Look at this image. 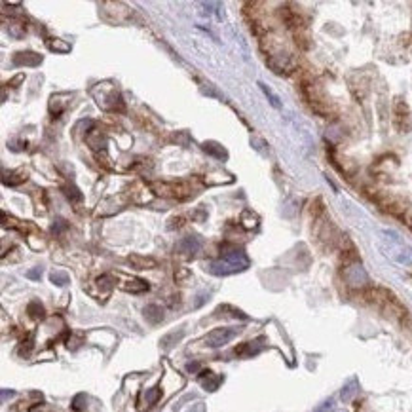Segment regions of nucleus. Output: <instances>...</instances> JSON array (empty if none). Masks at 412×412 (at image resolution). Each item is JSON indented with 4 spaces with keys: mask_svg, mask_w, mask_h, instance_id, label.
I'll list each match as a JSON object with an SVG mask.
<instances>
[{
    "mask_svg": "<svg viewBox=\"0 0 412 412\" xmlns=\"http://www.w3.org/2000/svg\"><path fill=\"white\" fill-rule=\"evenodd\" d=\"M145 317L150 321V323H160L163 319V311L160 306H156V304H148L147 308H145Z\"/></svg>",
    "mask_w": 412,
    "mask_h": 412,
    "instance_id": "obj_11",
    "label": "nucleus"
},
{
    "mask_svg": "<svg viewBox=\"0 0 412 412\" xmlns=\"http://www.w3.org/2000/svg\"><path fill=\"white\" fill-rule=\"evenodd\" d=\"M48 48H50L52 52H59V54H67V52H70L69 44H67V42H63V40H59V38L48 40Z\"/></svg>",
    "mask_w": 412,
    "mask_h": 412,
    "instance_id": "obj_14",
    "label": "nucleus"
},
{
    "mask_svg": "<svg viewBox=\"0 0 412 412\" xmlns=\"http://www.w3.org/2000/svg\"><path fill=\"white\" fill-rule=\"evenodd\" d=\"M97 89H101V95H97V94H94V95L97 97L99 107H103L105 110H116V109L122 110V97H120V94H118V91L109 89V91L105 94V87H103V86H99Z\"/></svg>",
    "mask_w": 412,
    "mask_h": 412,
    "instance_id": "obj_2",
    "label": "nucleus"
},
{
    "mask_svg": "<svg viewBox=\"0 0 412 412\" xmlns=\"http://www.w3.org/2000/svg\"><path fill=\"white\" fill-rule=\"evenodd\" d=\"M14 63L21 67H38L42 63V55L32 54V52H21V54L14 55Z\"/></svg>",
    "mask_w": 412,
    "mask_h": 412,
    "instance_id": "obj_7",
    "label": "nucleus"
},
{
    "mask_svg": "<svg viewBox=\"0 0 412 412\" xmlns=\"http://www.w3.org/2000/svg\"><path fill=\"white\" fill-rule=\"evenodd\" d=\"M258 86H260V89L264 91V95H266V97H268V99H270V103H272L273 107H276V109H280V99H278V95L273 94V91H272V89H270V87H268V86H264L262 82H260Z\"/></svg>",
    "mask_w": 412,
    "mask_h": 412,
    "instance_id": "obj_17",
    "label": "nucleus"
},
{
    "mask_svg": "<svg viewBox=\"0 0 412 412\" xmlns=\"http://www.w3.org/2000/svg\"><path fill=\"white\" fill-rule=\"evenodd\" d=\"M65 196L69 198L70 202H80V200H82V194H80V192H78V188L72 187V185L65 188Z\"/></svg>",
    "mask_w": 412,
    "mask_h": 412,
    "instance_id": "obj_19",
    "label": "nucleus"
},
{
    "mask_svg": "<svg viewBox=\"0 0 412 412\" xmlns=\"http://www.w3.org/2000/svg\"><path fill=\"white\" fill-rule=\"evenodd\" d=\"M8 32L12 34V36H16V38H19V36H23V27L17 23H12L8 27Z\"/></svg>",
    "mask_w": 412,
    "mask_h": 412,
    "instance_id": "obj_20",
    "label": "nucleus"
},
{
    "mask_svg": "<svg viewBox=\"0 0 412 412\" xmlns=\"http://www.w3.org/2000/svg\"><path fill=\"white\" fill-rule=\"evenodd\" d=\"M40 273H42V272H40V270H31V272L27 273V278H31V280H38V278H40Z\"/></svg>",
    "mask_w": 412,
    "mask_h": 412,
    "instance_id": "obj_25",
    "label": "nucleus"
},
{
    "mask_svg": "<svg viewBox=\"0 0 412 412\" xmlns=\"http://www.w3.org/2000/svg\"><path fill=\"white\" fill-rule=\"evenodd\" d=\"M188 412H205V406H203L202 403H198V404H194Z\"/></svg>",
    "mask_w": 412,
    "mask_h": 412,
    "instance_id": "obj_24",
    "label": "nucleus"
},
{
    "mask_svg": "<svg viewBox=\"0 0 412 412\" xmlns=\"http://www.w3.org/2000/svg\"><path fill=\"white\" fill-rule=\"evenodd\" d=\"M218 384H220V378L218 376H215L213 373H202V386L207 391H215V389L218 388Z\"/></svg>",
    "mask_w": 412,
    "mask_h": 412,
    "instance_id": "obj_13",
    "label": "nucleus"
},
{
    "mask_svg": "<svg viewBox=\"0 0 412 412\" xmlns=\"http://www.w3.org/2000/svg\"><path fill=\"white\" fill-rule=\"evenodd\" d=\"M160 397V389L158 388H152L150 391H147V403H156V399Z\"/></svg>",
    "mask_w": 412,
    "mask_h": 412,
    "instance_id": "obj_21",
    "label": "nucleus"
},
{
    "mask_svg": "<svg viewBox=\"0 0 412 412\" xmlns=\"http://www.w3.org/2000/svg\"><path fill=\"white\" fill-rule=\"evenodd\" d=\"M182 336H185V331H182V329H180V331H173V333H169V335H165L162 338V348L163 350H171L173 346L179 342Z\"/></svg>",
    "mask_w": 412,
    "mask_h": 412,
    "instance_id": "obj_12",
    "label": "nucleus"
},
{
    "mask_svg": "<svg viewBox=\"0 0 412 412\" xmlns=\"http://www.w3.org/2000/svg\"><path fill=\"white\" fill-rule=\"evenodd\" d=\"M315 412H333V401H327V403H323Z\"/></svg>",
    "mask_w": 412,
    "mask_h": 412,
    "instance_id": "obj_23",
    "label": "nucleus"
},
{
    "mask_svg": "<svg viewBox=\"0 0 412 412\" xmlns=\"http://www.w3.org/2000/svg\"><path fill=\"white\" fill-rule=\"evenodd\" d=\"M207 270H209L211 273H215V276H230V273L241 272L240 266L232 264V262H228V260H224V258H220V260H213V262H209V266H207Z\"/></svg>",
    "mask_w": 412,
    "mask_h": 412,
    "instance_id": "obj_6",
    "label": "nucleus"
},
{
    "mask_svg": "<svg viewBox=\"0 0 412 412\" xmlns=\"http://www.w3.org/2000/svg\"><path fill=\"white\" fill-rule=\"evenodd\" d=\"M202 148L207 152V154L215 156V158H218V160H226V158H228V152H226L224 148L220 147L218 143H215V141H207V143H203Z\"/></svg>",
    "mask_w": 412,
    "mask_h": 412,
    "instance_id": "obj_10",
    "label": "nucleus"
},
{
    "mask_svg": "<svg viewBox=\"0 0 412 412\" xmlns=\"http://www.w3.org/2000/svg\"><path fill=\"white\" fill-rule=\"evenodd\" d=\"M125 289H127V291H133V293H143V291H147L148 289V283L143 280H133L125 285Z\"/></svg>",
    "mask_w": 412,
    "mask_h": 412,
    "instance_id": "obj_16",
    "label": "nucleus"
},
{
    "mask_svg": "<svg viewBox=\"0 0 412 412\" xmlns=\"http://www.w3.org/2000/svg\"><path fill=\"white\" fill-rule=\"evenodd\" d=\"M50 280H52V283L54 285H57V287H65L67 283H69V273L67 272H52L50 273Z\"/></svg>",
    "mask_w": 412,
    "mask_h": 412,
    "instance_id": "obj_15",
    "label": "nucleus"
},
{
    "mask_svg": "<svg viewBox=\"0 0 412 412\" xmlns=\"http://www.w3.org/2000/svg\"><path fill=\"white\" fill-rule=\"evenodd\" d=\"M393 114H395V125L397 129L401 133L408 131L410 129V112H408V107L404 105L401 99L395 101V109H393Z\"/></svg>",
    "mask_w": 412,
    "mask_h": 412,
    "instance_id": "obj_4",
    "label": "nucleus"
},
{
    "mask_svg": "<svg viewBox=\"0 0 412 412\" xmlns=\"http://www.w3.org/2000/svg\"><path fill=\"white\" fill-rule=\"evenodd\" d=\"M238 329L236 327H224V329H215L213 333H209V335L205 336V346H209V348H222V346H226V344L230 342V340H234L236 336H238Z\"/></svg>",
    "mask_w": 412,
    "mask_h": 412,
    "instance_id": "obj_1",
    "label": "nucleus"
},
{
    "mask_svg": "<svg viewBox=\"0 0 412 412\" xmlns=\"http://www.w3.org/2000/svg\"><path fill=\"white\" fill-rule=\"evenodd\" d=\"M353 388H355V382H351L348 388L342 389V399H344V401H350V399H351V395H353Z\"/></svg>",
    "mask_w": 412,
    "mask_h": 412,
    "instance_id": "obj_22",
    "label": "nucleus"
},
{
    "mask_svg": "<svg viewBox=\"0 0 412 412\" xmlns=\"http://www.w3.org/2000/svg\"><path fill=\"white\" fill-rule=\"evenodd\" d=\"M129 264L135 268V270H148V268H156V260L150 257H143V255H131L127 258Z\"/></svg>",
    "mask_w": 412,
    "mask_h": 412,
    "instance_id": "obj_9",
    "label": "nucleus"
},
{
    "mask_svg": "<svg viewBox=\"0 0 412 412\" xmlns=\"http://www.w3.org/2000/svg\"><path fill=\"white\" fill-rule=\"evenodd\" d=\"M152 188L156 190L158 196H163V198H187L188 192L185 187L180 185H167V182H154Z\"/></svg>",
    "mask_w": 412,
    "mask_h": 412,
    "instance_id": "obj_5",
    "label": "nucleus"
},
{
    "mask_svg": "<svg viewBox=\"0 0 412 412\" xmlns=\"http://www.w3.org/2000/svg\"><path fill=\"white\" fill-rule=\"evenodd\" d=\"M202 249V241L198 236H187V238H180L175 245V251L179 255H185V257H190V255H196L198 251Z\"/></svg>",
    "mask_w": 412,
    "mask_h": 412,
    "instance_id": "obj_3",
    "label": "nucleus"
},
{
    "mask_svg": "<svg viewBox=\"0 0 412 412\" xmlns=\"http://www.w3.org/2000/svg\"><path fill=\"white\" fill-rule=\"evenodd\" d=\"M188 371H190V373H196V371H198V369H200V365H198V363H188V367H187Z\"/></svg>",
    "mask_w": 412,
    "mask_h": 412,
    "instance_id": "obj_26",
    "label": "nucleus"
},
{
    "mask_svg": "<svg viewBox=\"0 0 412 412\" xmlns=\"http://www.w3.org/2000/svg\"><path fill=\"white\" fill-rule=\"evenodd\" d=\"M29 313H31V317L38 319L44 315V308H42V304L40 302H31L29 304Z\"/></svg>",
    "mask_w": 412,
    "mask_h": 412,
    "instance_id": "obj_18",
    "label": "nucleus"
},
{
    "mask_svg": "<svg viewBox=\"0 0 412 412\" xmlns=\"http://www.w3.org/2000/svg\"><path fill=\"white\" fill-rule=\"evenodd\" d=\"M346 278H348V283L353 285V287H361V285L367 281V276H365V272H363L361 266H351V268H348Z\"/></svg>",
    "mask_w": 412,
    "mask_h": 412,
    "instance_id": "obj_8",
    "label": "nucleus"
}]
</instances>
